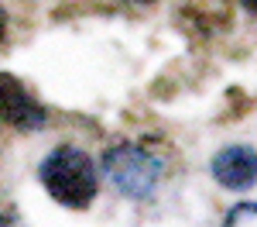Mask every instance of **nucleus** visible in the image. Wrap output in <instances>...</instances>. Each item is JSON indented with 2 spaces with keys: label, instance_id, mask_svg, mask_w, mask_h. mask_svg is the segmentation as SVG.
Returning a JSON list of instances; mask_svg holds the SVG:
<instances>
[{
  "label": "nucleus",
  "instance_id": "39448f33",
  "mask_svg": "<svg viewBox=\"0 0 257 227\" xmlns=\"http://www.w3.org/2000/svg\"><path fill=\"white\" fill-rule=\"evenodd\" d=\"M223 227H257V203H237L226 213Z\"/></svg>",
  "mask_w": 257,
  "mask_h": 227
},
{
  "label": "nucleus",
  "instance_id": "0eeeda50",
  "mask_svg": "<svg viewBox=\"0 0 257 227\" xmlns=\"http://www.w3.org/2000/svg\"><path fill=\"white\" fill-rule=\"evenodd\" d=\"M4 35H7V18H4V11H0V45H4Z\"/></svg>",
  "mask_w": 257,
  "mask_h": 227
},
{
  "label": "nucleus",
  "instance_id": "7ed1b4c3",
  "mask_svg": "<svg viewBox=\"0 0 257 227\" xmlns=\"http://www.w3.org/2000/svg\"><path fill=\"white\" fill-rule=\"evenodd\" d=\"M0 121L14 131H41L48 121V110L18 76L0 72Z\"/></svg>",
  "mask_w": 257,
  "mask_h": 227
},
{
  "label": "nucleus",
  "instance_id": "20e7f679",
  "mask_svg": "<svg viewBox=\"0 0 257 227\" xmlns=\"http://www.w3.org/2000/svg\"><path fill=\"white\" fill-rule=\"evenodd\" d=\"M209 172L226 189H250L257 183V152L250 144H226L213 155Z\"/></svg>",
  "mask_w": 257,
  "mask_h": 227
},
{
  "label": "nucleus",
  "instance_id": "1a4fd4ad",
  "mask_svg": "<svg viewBox=\"0 0 257 227\" xmlns=\"http://www.w3.org/2000/svg\"><path fill=\"white\" fill-rule=\"evenodd\" d=\"M0 227H14V224H11V220H7V217H4V213H0Z\"/></svg>",
  "mask_w": 257,
  "mask_h": 227
},
{
  "label": "nucleus",
  "instance_id": "423d86ee",
  "mask_svg": "<svg viewBox=\"0 0 257 227\" xmlns=\"http://www.w3.org/2000/svg\"><path fill=\"white\" fill-rule=\"evenodd\" d=\"M113 4H127V7H148V4H155V0H113Z\"/></svg>",
  "mask_w": 257,
  "mask_h": 227
},
{
  "label": "nucleus",
  "instance_id": "6e6552de",
  "mask_svg": "<svg viewBox=\"0 0 257 227\" xmlns=\"http://www.w3.org/2000/svg\"><path fill=\"white\" fill-rule=\"evenodd\" d=\"M240 4H243V7H247L250 14H257V0H240Z\"/></svg>",
  "mask_w": 257,
  "mask_h": 227
},
{
  "label": "nucleus",
  "instance_id": "f03ea898",
  "mask_svg": "<svg viewBox=\"0 0 257 227\" xmlns=\"http://www.w3.org/2000/svg\"><path fill=\"white\" fill-rule=\"evenodd\" d=\"M103 176L113 183L120 196L134 200V203H144L158 193L161 186V176H165V162H161L155 152L141 148L134 141H120V144H110L103 152Z\"/></svg>",
  "mask_w": 257,
  "mask_h": 227
},
{
  "label": "nucleus",
  "instance_id": "f257e3e1",
  "mask_svg": "<svg viewBox=\"0 0 257 227\" xmlns=\"http://www.w3.org/2000/svg\"><path fill=\"white\" fill-rule=\"evenodd\" d=\"M38 179L45 193L69 210H86L99 193V172L93 159L72 144H62L45 155V162L38 165Z\"/></svg>",
  "mask_w": 257,
  "mask_h": 227
}]
</instances>
